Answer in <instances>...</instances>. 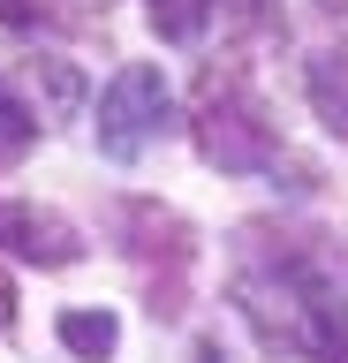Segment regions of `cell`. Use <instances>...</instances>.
Returning <instances> with one entry per match:
<instances>
[{
    "label": "cell",
    "instance_id": "obj_1",
    "mask_svg": "<svg viewBox=\"0 0 348 363\" xmlns=\"http://www.w3.org/2000/svg\"><path fill=\"white\" fill-rule=\"evenodd\" d=\"M242 250L235 265V303L257 325L265 348H288L303 363H348V295L318 272V257L296 242H265Z\"/></svg>",
    "mask_w": 348,
    "mask_h": 363
},
{
    "label": "cell",
    "instance_id": "obj_2",
    "mask_svg": "<svg viewBox=\"0 0 348 363\" xmlns=\"http://www.w3.org/2000/svg\"><path fill=\"white\" fill-rule=\"evenodd\" d=\"M197 152L220 167V174H265L280 159V136L273 121L257 113L250 84L242 76H205V99H197Z\"/></svg>",
    "mask_w": 348,
    "mask_h": 363
},
{
    "label": "cell",
    "instance_id": "obj_3",
    "mask_svg": "<svg viewBox=\"0 0 348 363\" xmlns=\"http://www.w3.org/2000/svg\"><path fill=\"white\" fill-rule=\"evenodd\" d=\"M152 136H167V76L152 61H129L99 99V152L129 167V159H144Z\"/></svg>",
    "mask_w": 348,
    "mask_h": 363
},
{
    "label": "cell",
    "instance_id": "obj_4",
    "mask_svg": "<svg viewBox=\"0 0 348 363\" xmlns=\"http://www.w3.org/2000/svg\"><path fill=\"white\" fill-rule=\"evenodd\" d=\"M0 242L23 250L30 265H76V257H84V235H76L61 212H46V204H8V197H0Z\"/></svg>",
    "mask_w": 348,
    "mask_h": 363
},
{
    "label": "cell",
    "instance_id": "obj_5",
    "mask_svg": "<svg viewBox=\"0 0 348 363\" xmlns=\"http://www.w3.org/2000/svg\"><path fill=\"white\" fill-rule=\"evenodd\" d=\"M310 106H318V121L348 144V53H318V61H310Z\"/></svg>",
    "mask_w": 348,
    "mask_h": 363
},
{
    "label": "cell",
    "instance_id": "obj_6",
    "mask_svg": "<svg viewBox=\"0 0 348 363\" xmlns=\"http://www.w3.org/2000/svg\"><path fill=\"white\" fill-rule=\"evenodd\" d=\"M114 340H121V318L114 311H61V348L84 363H106L114 356Z\"/></svg>",
    "mask_w": 348,
    "mask_h": 363
},
{
    "label": "cell",
    "instance_id": "obj_7",
    "mask_svg": "<svg viewBox=\"0 0 348 363\" xmlns=\"http://www.w3.org/2000/svg\"><path fill=\"white\" fill-rule=\"evenodd\" d=\"M144 8H152V30H159L167 45H197L212 30V8H220V0H144Z\"/></svg>",
    "mask_w": 348,
    "mask_h": 363
},
{
    "label": "cell",
    "instance_id": "obj_8",
    "mask_svg": "<svg viewBox=\"0 0 348 363\" xmlns=\"http://www.w3.org/2000/svg\"><path fill=\"white\" fill-rule=\"evenodd\" d=\"M30 144H38V106H23L16 84L0 76V167H23Z\"/></svg>",
    "mask_w": 348,
    "mask_h": 363
},
{
    "label": "cell",
    "instance_id": "obj_9",
    "mask_svg": "<svg viewBox=\"0 0 348 363\" xmlns=\"http://www.w3.org/2000/svg\"><path fill=\"white\" fill-rule=\"evenodd\" d=\"M38 16H46V0H0V23H16V30H30Z\"/></svg>",
    "mask_w": 348,
    "mask_h": 363
},
{
    "label": "cell",
    "instance_id": "obj_10",
    "mask_svg": "<svg viewBox=\"0 0 348 363\" xmlns=\"http://www.w3.org/2000/svg\"><path fill=\"white\" fill-rule=\"evenodd\" d=\"M16 325V280H8V265H0V333Z\"/></svg>",
    "mask_w": 348,
    "mask_h": 363
},
{
    "label": "cell",
    "instance_id": "obj_11",
    "mask_svg": "<svg viewBox=\"0 0 348 363\" xmlns=\"http://www.w3.org/2000/svg\"><path fill=\"white\" fill-rule=\"evenodd\" d=\"M99 8H106V0H99Z\"/></svg>",
    "mask_w": 348,
    "mask_h": 363
}]
</instances>
